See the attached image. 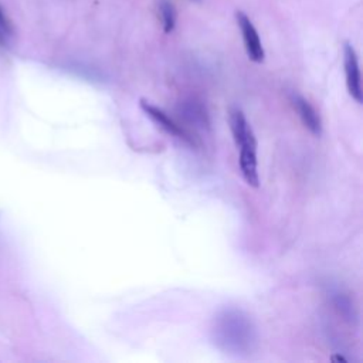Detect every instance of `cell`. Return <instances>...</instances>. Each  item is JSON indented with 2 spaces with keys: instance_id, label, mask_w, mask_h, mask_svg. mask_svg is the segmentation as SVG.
I'll return each instance as SVG.
<instances>
[{
  "instance_id": "obj_1",
  "label": "cell",
  "mask_w": 363,
  "mask_h": 363,
  "mask_svg": "<svg viewBox=\"0 0 363 363\" xmlns=\"http://www.w3.org/2000/svg\"><path fill=\"white\" fill-rule=\"evenodd\" d=\"M240 170L245 183L254 189L259 186L258 160H257V139L255 135L245 139L240 146Z\"/></svg>"
},
{
  "instance_id": "obj_2",
  "label": "cell",
  "mask_w": 363,
  "mask_h": 363,
  "mask_svg": "<svg viewBox=\"0 0 363 363\" xmlns=\"http://www.w3.org/2000/svg\"><path fill=\"white\" fill-rule=\"evenodd\" d=\"M343 67L346 75V86L350 96L357 102L362 104L363 101V91H362V78L359 69V61L354 48L352 44L345 43L343 45Z\"/></svg>"
},
{
  "instance_id": "obj_3",
  "label": "cell",
  "mask_w": 363,
  "mask_h": 363,
  "mask_svg": "<svg viewBox=\"0 0 363 363\" xmlns=\"http://www.w3.org/2000/svg\"><path fill=\"white\" fill-rule=\"evenodd\" d=\"M235 18H237L241 35H242V41H244V47H245V52H247L248 58L254 62H262L265 58V52H264V47L261 44L259 35H258L254 24L247 17V14H244L242 11H237Z\"/></svg>"
},
{
  "instance_id": "obj_4",
  "label": "cell",
  "mask_w": 363,
  "mask_h": 363,
  "mask_svg": "<svg viewBox=\"0 0 363 363\" xmlns=\"http://www.w3.org/2000/svg\"><path fill=\"white\" fill-rule=\"evenodd\" d=\"M139 106H140V109L155 122V123H157L162 129H164L167 133H170V135H173V136H176V138H180V139H183V140H190V138H189V135L167 115V113H164L160 108H157V106H155V105H152L149 101H146V99H140V102H139Z\"/></svg>"
},
{
  "instance_id": "obj_5",
  "label": "cell",
  "mask_w": 363,
  "mask_h": 363,
  "mask_svg": "<svg viewBox=\"0 0 363 363\" xmlns=\"http://www.w3.org/2000/svg\"><path fill=\"white\" fill-rule=\"evenodd\" d=\"M292 105L295 111L298 112V116L301 118L303 126L315 136H320L322 133V121L316 109L301 95L295 94L291 96Z\"/></svg>"
},
{
  "instance_id": "obj_6",
  "label": "cell",
  "mask_w": 363,
  "mask_h": 363,
  "mask_svg": "<svg viewBox=\"0 0 363 363\" xmlns=\"http://www.w3.org/2000/svg\"><path fill=\"white\" fill-rule=\"evenodd\" d=\"M228 123L233 133V139L237 145V147L250 136L254 135L247 118L244 116L242 111L238 108H231L228 111Z\"/></svg>"
},
{
  "instance_id": "obj_7",
  "label": "cell",
  "mask_w": 363,
  "mask_h": 363,
  "mask_svg": "<svg viewBox=\"0 0 363 363\" xmlns=\"http://www.w3.org/2000/svg\"><path fill=\"white\" fill-rule=\"evenodd\" d=\"M159 13L162 17V24L164 33H172L176 24V9L170 0H159Z\"/></svg>"
},
{
  "instance_id": "obj_8",
  "label": "cell",
  "mask_w": 363,
  "mask_h": 363,
  "mask_svg": "<svg viewBox=\"0 0 363 363\" xmlns=\"http://www.w3.org/2000/svg\"><path fill=\"white\" fill-rule=\"evenodd\" d=\"M330 359H332V362H333V363H340V362H342V363H347V360H346L345 357L339 356V354H333Z\"/></svg>"
},
{
  "instance_id": "obj_9",
  "label": "cell",
  "mask_w": 363,
  "mask_h": 363,
  "mask_svg": "<svg viewBox=\"0 0 363 363\" xmlns=\"http://www.w3.org/2000/svg\"><path fill=\"white\" fill-rule=\"evenodd\" d=\"M3 24V16H1V13H0V26Z\"/></svg>"
},
{
  "instance_id": "obj_10",
  "label": "cell",
  "mask_w": 363,
  "mask_h": 363,
  "mask_svg": "<svg viewBox=\"0 0 363 363\" xmlns=\"http://www.w3.org/2000/svg\"><path fill=\"white\" fill-rule=\"evenodd\" d=\"M1 40H3V38H1V33H0V43H1Z\"/></svg>"
}]
</instances>
